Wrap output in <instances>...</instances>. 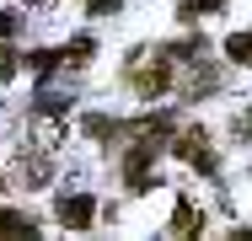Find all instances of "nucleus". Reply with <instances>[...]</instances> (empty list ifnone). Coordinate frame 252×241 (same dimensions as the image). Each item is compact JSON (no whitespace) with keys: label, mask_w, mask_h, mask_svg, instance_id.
Instances as JSON below:
<instances>
[{"label":"nucleus","mask_w":252,"mask_h":241,"mask_svg":"<svg viewBox=\"0 0 252 241\" xmlns=\"http://www.w3.org/2000/svg\"><path fill=\"white\" fill-rule=\"evenodd\" d=\"M177 155L188 166H199V172H215V155H209V134L204 129H183L177 134Z\"/></svg>","instance_id":"obj_1"},{"label":"nucleus","mask_w":252,"mask_h":241,"mask_svg":"<svg viewBox=\"0 0 252 241\" xmlns=\"http://www.w3.org/2000/svg\"><path fill=\"white\" fill-rule=\"evenodd\" d=\"M11 177L27 182V188H43V182H49V155H43V150H32V155L22 150V155L11 161Z\"/></svg>","instance_id":"obj_2"},{"label":"nucleus","mask_w":252,"mask_h":241,"mask_svg":"<svg viewBox=\"0 0 252 241\" xmlns=\"http://www.w3.org/2000/svg\"><path fill=\"white\" fill-rule=\"evenodd\" d=\"M209 91H220V70H215V64H199V70L183 75V96H188V102H199V96H209Z\"/></svg>","instance_id":"obj_3"},{"label":"nucleus","mask_w":252,"mask_h":241,"mask_svg":"<svg viewBox=\"0 0 252 241\" xmlns=\"http://www.w3.org/2000/svg\"><path fill=\"white\" fill-rule=\"evenodd\" d=\"M59 145H64V123H59L54 113H43V118L32 123V150H43V155H54Z\"/></svg>","instance_id":"obj_4"},{"label":"nucleus","mask_w":252,"mask_h":241,"mask_svg":"<svg viewBox=\"0 0 252 241\" xmlns=\"http://www.w3.org/2000/svg\"><path fill=\"white\" fill-rule=\"evenodd\" d=\"M166 86H172L166 64H156V70H140V64H134V91H140V96H161Z\"/></svg>","instance_id":"obj_5"},{"label":"nucleus","mask_w":252,"mask_h":241,"mask_svg":"<svg viewBox=\"0 0 252 241\" xmlns=\"http://www.w3.org/2000/svg\"><path fill=\"white\" fill-rule=\"evenodd\" d=\"M59 220L81 231V225L92 220V198H81V193H70V198H59Z\"/></svg>","instance_id":"obj_6"},{"label":"nucleus","mask_w":252,"mask_h":241,"mask_svg":"<svg viewBox=\"0 0 252 241\" xmlns=\"http://www.w3.org/2000/svg\"><path fill=\"white\" fill-rule=\"evenodd\" d=\"M193 225H199V209H193L188 198H177V214H172V236H188Z\"/></svg>","instance_id":"obj_7"},{"label":"nucleus","mask_w":252,"mask_h":241,"mask_svg":"<svg viewBox=\"0 0 252 241\" xmlns=\"http://www.w3.org/2000/svg\"><path fill=\"white\" fill-rule=\"evenodd\" d=\"M225 54H231L236 64H252V32H236V38L225 43Z\"/></svg>","instance_id":"obj_8"},{"label":"nucleus","mask_w":252,"mask_h":241,"mask_svg":"<svg viewBox=\"0 0 252 241\" xmlns=\"http://www.w3.org/2000/svg\"><path fill=\"white\" fill-rule=\"evenodd\" d=\"M220 5H225V0H183V5H177V16L188 22V16H199V11H220Z\"/></svg>","instance_id":"obj_9"},{"label":"nucleus","mask_w":252,"mask_h":241,"mask_svg":"<svg viewBox=\"0 0 252 241\" xmlns=\"http://www.w3.org/2000/svg\"><path fill=\"white\" fill-rule=\"evenodd\" d=\"M0 231H16V236H32V220H27V214H0Z\"/></svg>","instance_id":"obj_10"},{"label":"nucleus","mask_w":252,"mask_h":241,"mask_svg":"<svg viewBox=\"0 0 252 241\" xmlns=\"http://www.w3.org/2000/svg\"><path fill=\"white\" fill-rule=\"evenodd\" d=\"M16 64H22V59H16V48H0V81H11V75H16Z\"/></svg>","instance_id":"obj_11"},{"label":"nucleus","mask_w":252,"mask_h":241,"mask_svg":"<svg viewBox=\"0 0 252 241\" xmlns=\"http://www.w3.org/2000/svg\"><path fill=\"white\" fill-rule=\"evenodd\" d=\"M231 134H236V140H252V113H236V118H231Z\"/></svg>","instance_id":"obj_12"},{"label":"nucleus","mask_w":252,"mask_h":241,"mask_svg":"<svg viewBox=\"0 0 252 241\" xmlns=\"http://www.w3.org/2000/svg\"><path fill=\"white\" fill-rule=\"evenodd\" d=\"M16 27H22V16H16V11H0V38H11Z\"/></svg>","instance_id":"obj_13"},{"label":"nucleus","mask_w":252,"mask_h":241,"mask_svg":"<svg viewBox=\"0 0 252 241\" xmlns=\"http://www.w3.org/2000/svg\"><path fill=\"white\" fill-rule=\"evenodd\" d=\"M92 5V16H107V11H118V0H86Z\"/></svg>","instance_id":"obj_14"},{"label":"nucleus","mask_w":252,"mask_h":241,"mask_svg":"<svg viewBox=\"0 0 252 241\" xmlns=\"http://www.w3.org/2000/svg\"><path fill=\"white\" fill-rule=\"evenodd\" d=\"M11 5H22V11H49L54 0H11Z\"/></svg>","instance_id":"obj_15"}]
</instances>
